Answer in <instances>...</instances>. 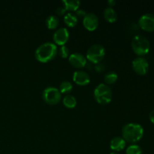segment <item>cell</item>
Masks as SVG:
<instances>
[{
  "mask_svg": "<svg viewBox=\"0 0 154 154\" xmlns=\"http://www.w3.org/2000/svg\"><path fill=\"white\" fill-rule=\"evenodd\" d=\"M58 53L57 45L52 42H45L39 45L35 52V57L38 62L46 63L54 60Z\"/></svg>",
  "mask_w": 154,
  "mask_h": 154,
  "instance_id": "cell-1",
  "label": "cell"
},
{
  "mask_svg": "<svg viewBox=\"0 0 154 154\" xmlns=\"http://www.w3.org/2000/svg\"><path fill=\"white\" fill-rule=\"evenodd\" d=\"M122 136L128 142H138L144 136V128L136 123H127L122 128Z\"/></svg>",
  "mask_w": 154,
  "mask_h": 154,
  "instance_id": "cell-2",
  "label": "cell"
},
{
  "mask_svg": "<svg viewBox=\"0 0 154 154\" xmlns=\"http://www.w3.org/2000/svg\"><path fill=\"white\" fill-rule=\"evenodd\" d=\"M132 51L138 57L147 55L150 50V43L148 39L142 35H136L134 36L131 42Z\"/></svg>",
  "mask_w": 154,
  "mask_h": 154,
  "instance_id": "cell-3",
  "label": "cell"
},
{
  "mask_svg": "<svg viewBox=\"0 0 154 154\" xmlns=\"http://www.w3.org/2000/svg\"><path fill=\"white\" fill-rule=\"evenodd\" d=\"M93 94L96 102L101 105L108 104L112 99V90L111 87L103 83L96 86Z\"/></svg>",
  "mask_w": 154,
  "mask_h": 154,
  "instance_id": "cell-4",
  "label": "cell"
},
{
  "mask_svg": "<svg viewBox=\"0 0 154 154\" xmlns=\"http://www.w3.org/2000/svg\"><path fill=\"white\" fill-rule=\"evenodd\" d=\"M105 56V48L100 44H94L88 48L86 54V58L93 64H98L102 62Z\"/></svg>",
  "mask_w": 154,
  "mask_h": 154,
  "instance_id": "cell-5",
  "label": "cell"
},
{
  "mask_svg": "<svg viewBox=\"0 0 154 154\" xmlns=\"http://www.w3.org/2000/svg\"><path fill=\"white\" fill-rule=\"evenodd\" d=\"M43 100L47 104L54 105H57L62 99V94L58 88L55 87H48L44 90L42 93Z\"/></svg>",
  "mask_w": 154,
  "mask_h": 154,
  "instance_id": "cell-6",
  "label": "cell"
},
{
  "mask_svg": "<svg viewBox=\"0 0 154 154\" xmlns=\"http://www.w3.org/2000/svg\"><path fill=\"white\" fill-rule=\"evenodd\" d=\"M132 65L134 72L138 75H144L148 72V61L144 57H138L134 59Z\"/></svg>",
  "mask_w": 154,
  "mask_h": 154,
  "instance_id": "cell-7",
  "label": "cell"
},
{
  "mask_svg": "<svg viewBox=\"0 0 154 154\" xmlns=\"http://www.w3.org/2000/svg\"><path fill=\"white\" fill-rule=\"evenodd\" d=\"M138 25L141 29L146 32H154V14L152 13H145L140 17Z\"/></svg>",
  "mask_w": 154,
  "mask_h": 154,
  "instance_id": "cell-8",
  "label": "cell"
},
{
  "mask_svg": "<svg viewBox=\"0 0 154 154\" xmlns=\"http://www.w3.org/2000/svg\"><path fill=\"white\" fill-rule=\"evenodd\" d=\"M69 38V32L65 27L57 29L53 35V39H54V42H55V45H60V46L66 45Z\"/></svg>",
  "mask_w": 154,
  "mask_h": 154,
  "instance_id": "cell-9",
  "label": "cell"
},
{
  "mask_svg": "<svg viewBox=\"0 0 154 154\" xmlns=\"http://www.w3.org/2000/svg\"><path fill=\"white\" fill-rule=\"evenodd\" d=\"M84 26L89 31H94L99 26V18L94 13L89 12L83 18Z\"/></svg>",
  "mask_w": 154,
  "mask_h": 154,
  "instance_id": "cell-10",
  "label": "cell"
},
{
  "mask_svg": "<svg viewBox=\"0 0 154 154\" xmlns=\"http://www.w3.org/2000/svg\"><path fill=\"white\" fill-rule=\"evenodd\" d=\"M69 61L74 67L81 69L87 65V58L82 54L74 53L69 55Z\"/></svg>",
  "mask_w": 154,
  "mask_h": 154,
  "instance_id": "cell-11",
  "label": "cell"
},
{
  "mask_svg": "<svg viewBox=\"0 0 154 154\" xmlns=\"http://www.w3.org/2000/svg\"><path fill=\"white\" fill-rule=\"evenodd\" d=\"M73 81L75 84L80 86L87 85L90 82V77L87 72L84 71H75L73 74Z\"/></svg>",
  "mask_w": 154,
  "mask_h": 154,
  "instance_id": "cell-12",
  "label": "cell"
},
{
  "mask_svg": "<svg viewBox=\"0 0 154 154\" xmlns=\"http://www.w3.org/2000/svg\"><path fill=\"white\" fill-rule=\"evenodd\" d=\"M126 144V141L122 137H114V138L111 139V142H110V147H111V150H114L115 152L120 151L125 148Z\"/></svg>",
  "mask_w": 154,
  "mask_h": 154,
  "instance_id": "cell-13",
  "label": "cell"
},
{
  "mask_svg": "<svg viewBox=\"0 0 154 154\" xmlns=\"http://www.w3.org/2000/svg\"><path fill=\"white\" fill-rule=\"evenodd\" d=\"M104 17L109 23H114L117 20V13L112 7H106L104 10Z\"/></svg>",
  "mask_w": 154,
  "mask_h": 154,
  "instance_id": "cell-14",
  "label": "cell"
},
{
  "mask_svg": "<svg viewBox=\"0 0 154 154\" xmlns=\"http://www.w3.org/2000/svg\"><path fill=\"white\" fill-rule=\"evenodd\" d=\"M65 23L69 27H75L78 24V17L73 12H68L63 18Z\"/></svg>",
  "mask_w": 154,
  "mask_h": 154,
  "instance_id": "cell-15",
  "label": "cell"
},
{
  "mask_svg": "<svg viewBox=\"0 0 154 154\" xmlns=\"http://www.w3.org/2000/svg\"><path fill=\"white\" fill-rule=\"evenodd\" d=\"M63 4L66 11H76L79 8L81 2L78 0H63Z\"/></svg>",
  "mask_w": 154,
  "mask_h": 154,
  "instance_id": "cell-16",
  "label": "cell"
},
{
  "mask_svg": "<svg viewBox=\"0 0 154 154\" xmlns=\"http://www.w3.org/2000/svg\"><path fill=\"white\" fill-rule=\"evenodd\" d=\"M59 18L57 17V16L54 14H51L50 16H48L47 17L46 20H45V23H46L47 27H48L49 29H55L57 28V26H59Z\"/></svg>",
  "mask_w": 154,
  "mask_h": 154,
  "instance_id": "cell-17",
  "label": "cell"
},
{
  "mask_svg": "<svg viewBox=\"0 0 154 154\" xmlns=\"http://www.w3.org/2000/svg\"><path fill=\"white\" fill-rule=\"evenodd\" d=\"M63 103L66 108H74L77 105V100L75 96L72 95H66L63 97Z\"/></svg>",
  "mask_w": 154,
  "mask_h": 154,
  "instance_id": "cell-18",
  "label": "cell"
},
{
  "mask_svg": "<svg viewBox=\"0 0 154 154\" xmlns=\"http://www.w3.org/2000/svg\"><path fill=\"white\" fill-rule=\"evenodd\" d=\"M117 78H118L117 74L115 72L111 71V72H108V73L105 74L104 80H105V84L108 85V84H114L117 81Z\"/></svg>",
  "mask_w": 154,
  "mask_h": 154,
  "instance_id": "cell-19",
  "label": "cell"
},
{
  "mask_svg": "<svg viewBox=\"0 0 154 154\" xmlns=\"http://www.w3.org/2000/svg\"><path fill=\"white\" fill-rule=\"evenodd\" d=\"M72 88H73V86H72V84L71 82L68 81H63V82L60 84V92L63 94H67V93H69L71 91H72Z\"/></svg>",
  "mask_w": 154,
  "mask_h": 154,
  "instance_id": "cell-20",
  "label": "cell"
},
{
  "mask_svg": "<svg viewBox=\"0 0 154 154\" xmlns=\"http://www.w3.org/2000/svg\"><path fill=\"white\" fill-rule=\"evenodd\" d=\"M126 154H143V150L140 146L137 144H131L126 148Z\"/></svg>",
  "mask_w": 154,
  "mask_h": 154,
  "instance_id": "cell-21",
  "label": "cell"
},
{
  "mask_svg": "<svg viewBox=\"0 0 154 154\" xmlns=\"http://www.w3.org/2000/svg\"><path fill=\"white\" fill-rule=\"evenodd\" d=\"M59 54H60V57L62 58H67L69 57V49L68 48L67 46L66 45H63V46H60V48H59Z\"/></svg>",
  "mask_w": 154,
  "mask_h": 154,
  "instance_id": "cell-22",
  "label": "cell"
},
{
  "mask_svg": "<svg viewBox=\"0 0 154 154\" xmlns=\"http://www.w3.org/2000/svg\"><path fill=\"white\" fill-rule=\"evenodd\" d=\"M75 14H76L77 17H84L86 14H87V12L85 11L83 9H78V10L75 11Z\"/></svg>",
  "mask_w": 154,
  "mask_h": 154,
  "instance_id": "cell-23",
  "label": "cell"
},
{
  "mask_svg": "<svg viewBox=\"0 0 154 154\" xmlns=\"http://www.w3.org/2000/svg\"><path fill=\"white\" fill-rule=\"evenodd\" d=\"M66 8H65L63 6H62V7H59L57 9V13L60 15L64 14H66Z\"/></svg>",
  "mask_w": 154,
  "mask_h": 154,
  "instance_id": "cell-24",
  "label": "cell"
},
{
  "mask_svg": "<svg viewBox=\"0 0 154 154\" xmlns=\"http://www.w3.org/2000/svg\"><path fill=\"white\" fill-rule=\"evenodd\" d=\"M95 69L98 71V72H100V71H103L104 69H105V66L102 63H98L96 64V66L95 67Z\"/></svg>",
  "mask_w": 154,
  "mask_h": 154,
  "instance_id": "cell-25",
  "label": "cell"
},
{
  "mask_svg": "<svg viewBox=\"0 0 154 154\" xmlns=\"http://www.w3.org/2000/svg\"><path fill=\"white\" fill-rule=\"evenodd\" d=\"M149 119H150V122L154 124V109L150 111V114H149Z\"/></svg>",
  "mask_w": 154,
  "mask_h": 154,
  "instance_id": "cell-26",
  "label": "cell"
},
{
  "mask_svg": "<svg viewBox=\"0 0 154 154\" xmlns=\"http://www.w3.org/2000/svg\"><path fill=\"white\" fill-rule=\"evenodd\" d=\"M108 4L109 7L113 8V6H114V5L116 4V1L115 0H109V1H108Z\"/></svg>",
  "mask_w": 154,
  "mask_h": 154,
  "instance_id": "cell-27",
  "label": "cell"
},
{
  "mask_svg": "<svg viewBox=\"0 0 154 154\" xmlns=\"http://www.w3.org/2000/svg\"><path fill=\"white\" fill-rule=\"evenodd\" d=\"M110 154H119L118 153H117V152H115V151H113V152H111V153Z\"/></svg>",
  "mask_w": 154,
  "mask_h": 154,
  "instance_id": "cell-28",
  "label": "cell"
}]
</instances>
